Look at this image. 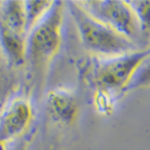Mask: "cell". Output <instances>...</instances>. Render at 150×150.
<instances>
[{"instance_id":"obj_1","label":"cell","mask_w":150,"mask_h":150,"mask_svg":"<svg viewBox=\"0 0 150 150\" xmlns=\"http://www.w3.org/2000/svg\"><path fill=\"white\" fill-rule=\"evenodd\" d=\"M69 5L79 39L86 51L97 58L117 57L137 51L136 43L94 18L82 7L79 1H72Z\"/></svg>"},{"instance_id":"obj_2","label":"cell","mask_w":150,"mask_h":150,"mask_svg":"<svg viewBox=\"0 0 150 150\" xmlns=\"http://www.w3.org/2000/svg\"><path fill=\"white\" fill-rule=\"evenodd\" d=\"M64 19V3L54 1L43 18L30 30L27 39V59L34 66L51 61L61 46V27Z\"/></svg>"},{"instance_id":"obj_3","label":"cell","mask_w":150,"mask_h":150,"mask_svg":"<svg viewBox=\"0 0 150 150\" xmlns=\"http://www.w3.org/2000/svg\"><path fill=\"white\" fill-rule=\"evenodd\" d=\"M148 53L149 49L143 48L122 55L96 58L91 66V81L96 91L109 95L124 93L134 69Z\"/></svg>"},{"instance_id":"obj_4","label":"cell","mask_w":150,"mask_h":150,"mask_svg":"<svg viewBox=\"0 0 150 150\" xmlns=\"http://www.w3.org/2000/svg\"><path fill=\"white\" fill-rule=\"evenodd\" d=\"M27 39L24 1L0 3V47L11 62L21 65L25 61Z\"/></svg>"},{"instance_id":"obj_5","label":"cell","mask_w":150,"mask_h":150,"mask_svg":"<svg viewBox=\"0 0 150 150\" xmlns=\"http://www.w3.org/2000/svg\"><path fill=\"white\" fill-rule=\"evenodd\" d=\"M82 7L94 18L106 24L125 39L136 43L141 29L136 15L127 1L122 0H91L79 1Z\"/></svg>"},{"instance_id":"obj_6","label":"cell","mask_w":150,"mask_h":150,"mask_svg":"<svg viewBox=\"0 0 150 150\" xmlns=\"http://www.w3.org/2000/svg\"><path fill=\"white\" fill-rule=\"evenodd\" d=\"M33 117V106L27 98L12 100L0 115V144H6L22 136L29 127Z\"/></svg>"},{"instance_id":"obj_7","label":"cell","mask_w":150,"mask_h":150,"mask_svg":"<svg viewBox=\"0 0 150 150\" xmlns=\"http://www.w3.org/2000/svg\"><path fill=\"white\" fill-rule=\"evenodd\" d=\"M51 118L62 125H71L78 115V102L74 95L65 89H53L46 101Z\"/></svg>"},{"instance_id":"obj_8","label":"cell","mask_w":150,"mask_h":150,"mask_svg":"<svg viewBox=\"0 0 150 150\" xmlns=\"http://www.w3.org/2000/svg\"><path fill=\"white\" fill-rule=\"evenodd\" d=\"M144 86H150V51L134 69L124 93Z\"/></svg>"},{"instance_id":"obj_9","label":"cell","mask_w":150,"mask_h":150,"mask_svg":"<svg viewBox=\"0 0 150 150\" xmlns=\"http://www.w3.org/2000/svg\"><path fill=\"white\" fill-rule=\"evenodd\" d=\"M54 1H24V12H25L28 34L51 10Z\"/></svg>"},{"instance_id":"obj_10","label":"cell","mask_w":150,"mask_h":150,"mask_svg":"<svg viewBox=\"0 0 150 150\" xmlns=\"http://www.w3.org/2000/svg\"><path fill=\"white\" fill-rule=\"evenodd\" d=\"M133 10L142 35H150V1H127Z\"/></svg>"},{"instance_id":"obj_11","label":"cell","mask_w":150,"mask_h":150,"mask_svg":"<svg viewBox=\"0 0 150 150\" xmlns=\"http://www.w3.org/2000/svg\"><path fill=\"white\" fill-rule=\"evenodd\" d=\"M96 106L98 108L100 112L106 114L110 113V107L113 105L112 102V95L107 94V93H102V91H96Z\"/></svg>"},{"instance_id":"obj_12","label":"cell","mask_w":150,"mask_h":150,"mask_svg":"<svg viewBox=\"0 0 150 150\" xmlns=\"http://www.w3.org/2000/svg\"><path fill=\"white\" fill-rule=\"evenodd\" d=\"M0 150H6V148H5V144H0Z\"/></svg>"},{"instance_id":"obj_13","label":"cell","mask_w":150,"mask_h":150,"mask_svg":"<svg viewBox=\"0 0 150 150\" xmlns=\"http://www.w3.org/2000/svg\"><path fill=\"white\" fill-rule=\"evenodd\" d=\"M148 49H149V51H150V47H149V48H148Z\"/></svg>"}]
</instances>
